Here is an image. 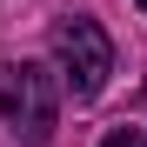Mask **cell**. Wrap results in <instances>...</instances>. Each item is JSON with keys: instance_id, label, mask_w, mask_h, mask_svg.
Segmentation results:
<instances>
[{"instance_id": "6da1fadb", "label": "cell", "mask_w": 147, "mask_h": 147, "mask_svg": "<svg viewBox=\"0 0 147 147\" xmlns=\"http://www.w3.org/2000/svg\"><path fill=\"white\" fill-rule=\"evenodd\" d=\"M54 114H60V94H54V74L47 67H34V60H7L0 67V120L27 147L54 140Z\"/></svg>"}, {"instance_id": "7a4b0ae2", "label": "cell", "mask_w": 147, "mask_h": 147, "mask_svg": "<svg viewBox=\"0 0 147 147\" xmlns=\"http://www.w3.org/2000/svg\"><path fill=\"white\" fill-rule=\"evenodd\" d=\"M54 60H60V80L80 94V100H94V94L107 87V74H114V47L100 34V20H87V13L54 20Z\"/></svg>"}, {"instance_id": "3957f363", "label": "cell", "mask_w": 147, "mask_h": 147, "mask_svg": "<svg viewBox=\"0 0 147 147\" xmlns=\"http://www.w3.org/2000/svg\"><path fill=\"white\" fill-rule=\"evenodd\" d=\"M100 147H147V140H140V127H114V134H107Z\"/></svg>"}, {"instance_id": "277c9868", "label": "cell", "mask_w": 147, "mask_h": 147, "mask_svg": "<svg viewBox=\"0 0 147 147\" xmlns=\"http://www.w3.org/2000/svg\"><path fill=\"white\" fill-rule=\"evenodd\" d=\"M140 13H147V0H140Z\"/></svg>"}]
</instances>
